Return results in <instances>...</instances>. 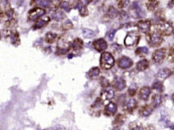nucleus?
Segmentation results:
<instances>
[{
  "label": "nucleus",
  "instance_id": "nucleus-34",
  "mask_svg": "<svg viewBox=\"0 0 174 130\" xmlns=\"http://www.w3.org/2000/svg\"><path fill=\"white\" fill-rule=\"evenodd\" d=\"M73 27L72 23L71 22L70 20H66L65 22H64V23L62 24V28L64 30H70Z\"/></svg>",
  "mask_w": 174,
  "mask_h": 130
},
{
  "label": "nucleus",
  "instance_id": "nucleus-18",
  "mask_svg": "<svg viewBox=\"0 0 174 130\" xmlns=\"http://www.w3.org/2000/svg\"><path fill=\"white\" fill-rule=\"evenodd\" d=\"M83 45H84V43L80 39H75L72 43H71V48L74 50V51H79L81 50L82 47H83Z\"/></svg>",
  "mask_w": 174,
  "mask_h": 130
},
{
  "label": "nucleus",
  "instance_id": "nucleus-2",
  "mask_svg": "<svg viewBox=\"0 0 174 130\" xmlns=\"http://www.w3.org/2000/svg\"><path fill=\"white\" fill-rule=\"evenodd\" d=\"M157 28L160 34H163L165 35H171L173 31V27H172V24L169 22H165V21L159 23L157 26Z\"/></svg>",
  "mask_w": 174,
  "mask_h": 130
},
{
  "label": "nucleus",
  "instance_id": "nucleus-16",
  "mask_svg": "<svg viewBox=\"0 0 174 130\" xmlns=\"http://www.w3.org/2000/svg\"><path fill=\"white\" fill-rule=\"evenodd\" d=\"M115 92L113 88H107L102 93V97L104 100H111L114 97Z\"/></svg>",
  "mask_w": 174,
  "mask_h": 130
},
{
  "label": "nucleus",
  "instance_id": "nucleus-35",
  "mask_svg": "<svg viewBox=\"0 0 174 130\" xmlns=\"http://www.w3.org/2000/svg\"><path fill=\"white\" fill-rule=\"evenodd\" d=\"M152 88L153 89H155V90L159 91V92H162L163 91V85L160 82H155L154 84H152Z\"/></svg>",
  "mask_w": 174,
  "mask_h": 130
},
{
  "label": "nucleus",
  "instance_id": "nucleus-12",
  "mask_svg": "<svg viewBox=\"0 0 174 130\" xmlns=\"http://www.w3.org/2000/svg\"><path fill=\"white\" fill-rule=\"evenodd\" d=\"M171 74H172V72L169 69H162L157 72V78L159 80L163 81V80L167 79L168 77H169Z\"/></svg>",
  "mask_w": 174,
  "mask_h": 130
},
{
  "label": "nucleus",
  "instance_id": "nucleus-14",
  "mask_svg": "<svg viewBox=\"0 0 174 130\" xmlns=\"http://www.w3.org/2000/svg\"><path fill=\"white\" fill-rule=\"evenodd\" d=\"M151 93V89L148 87H143L139 93V97L143 100H147Z\"/></svg>",
  "mask_w": 174,
  "mask_h": 130
},
{
  "label": "nucleus",
  "instance_id": "nucleus-9",
  "mask_svg": "<svg viewBox=\"0 0 174 130\" xmlns=\"http://www.w3.org/2000/svg\"><path fill=\"white\" fill-rule=\"evenodd\" d=\"M137 27L143 33H148L151 27L150 20H141L137 23Z\"/></svg>",
  "mask_w": 174,
  "mask_h": 130
},
{
  "label": "nucleus",
  "instance_id": "nucleus-39",
  "mask_svg": "<svg viewBox=\"0 0 174 130\" xmlns=\"http://www.w3.org/2000/svg\"><path fill=\"white\" fill-rule=\"evenodd\" d=\"M115 33H116V30H112L108 33V37L109 39V40H113V37H114Z\"/></svg>",
  "mask_w": 174,
  "mask_h": 130
},
{
  "label": "nucleus",
  "instance_id": "nucleus-25",
  "mask_svg": "<svg viewBox=\"0 0 174 130\" xmlns=\"http://www.w3.org/2000/svg\"><path fill=\"white\" fill-rule=\"evenodd\" d=\"M82 34H83V36H84V38H87V39H91V38H93L96 35L94 31L88 28L82 29Z\"/></svg>",
  "mask_w": 174,
  "mask_h": 130
},
{
  "label": "nucleus",
  "instance_id": "nucleus-20",
  "mask_svg": "<svg viewBox=\"0 0 174 130\" xmlns=\"http://www.w3.org/2000/svg\"><path fill=\"white\" fill-rule=\"evenodd\" d=\"M119 15V12L117 11V9L114 8L113 7H110L108 8V11H107V17L108 19H115V18H117Z\"/></svg>",
  "mask_w": 174,
  "mask_h": 130
},
{
  "label": "nucleus",
  "instance_id": "nucleus-44",
  "mask_svg": "<svg viewBox=\"0 0 174 130\" xmlns=\"http://www.w3.org/2000/svg\"><path fill=\"white\" fill-rule=\"evenodd\" d=\"M169 7H174V0H171V2H169Z\"/></svg>",
  "mask_w": 174,
  "mask_h": 130
},
{
  "label": "nucleus",
  "instance_id": "nucleus-38",
  "mask_svg": "<svg viewBox=\"0 0 174 130\" xmlns=\"http://www.w3.org/2000/svg\"><path fill=\"white\" fill-rule=\"evenodd\" d=\"M169 59L171 61H174V46L170 48L169 54Z\"/></svg>",
  "mask_w": 174,
  "mask_h": 130
},
{
  "label": "nucleus",
  "instance_id": "nucleus-6",
  "mask_svg": "<svg viewBox=\"0 0 174 130\" xmlns=\"http://www.w3.org/2000/svg\"><path fill=\"white\" fill-rule=\"evenodd\" d=\"M139 40H140V36L138 34H137L136 32H129V33L127 35V36L125 37L124 44L128 47L133 46V45L137 44Z\"/></svg>",
  "mask_w": 174,
  "mask_h": 130
},
{
  "label": "nucleus",
  "instance_id": "nucleus-30",
  "mask_svg": "<svg viewBox=\"0 0 174 130\" xmlns=\"http://www.w3.org/2000/svg\"><path fill=\"white\" fill-rule=\"evenodd\" d=\"M78 9H79V15L81 16H86L88 15V10L85 5L79 3V6H78Z\"/></svg>",
  "mask_w": 174,
  "mask_h": 130
},
{
  "label": "nucleus",
  "instance_id": "nucleus-10",
  "mask_svg": "<svg viewBox=\"0 0 174 130\" xmlns=\"http://www.w3.org/2000/svg\"><path fill=\"white\" fill-rule=\"evenodd\" d=\"M132 60L130 58L126 57V56H123L118 60V65L120 69H129L132 65Z\"/></svg>",
  "mask_w": 174,
  "mask_h": 130
},
{
  "label": "nucleus",
  "instance_id": "nucleus-8",
  "mask_svg": "<svg viewBox=\"0 0 174 130\" xmlns=\"http://www.w3.org/2000/svg\"><path fill=\"white\" fill-rule=\"evenodd\" d=\"M166 50L165 48H161L154 51V53L152 54V60L155 63H161L164 60L165 57Z\"/></svg>",
  "mask_w": 174,
  "mask_h": 130
},
{
  "label": "nucleus",
  "instance_id": "nucleus-5",
  "mask_svg": "<svg viewBox=\"0 0 174 130\" xmlns=\"http://www.w3.org/2000/svg\"><path fill=\"white\" fill-rule=\"evenodd\" d=\"M70 46H71V44H70V43L65 41L64 38H60L59 42H58L57 53L59 55H62V54L64 55L65 53L68 52Z\"/></svg>",
  "mask_w": 174,
  "mask_h": 130
},
{
  "label": "nucleus",
  "instance_id": "nucleus-27",
  "mask_svg": "<svg viewBox=\"0 0 174 130\" xmlns=\"http://www.w3.org/2000/svg\"><path fill=\"white\" fill-rule=\"evenodd\" d=\"M57 37V35L55 33H52V32H48L47 33L46 36H45V41L48 44H52V43L55 42V39Z\"/></svg>",
  "mask_w": 174,
  "mask_h": 130
},
{
  "label": "nucleus",
  "instance_id": "nucleus-42",
  "mask_svg": "<svg viewBox=\"0 0 174 130\" xmlns=\"http://www.w3.org/2000/svg\"><path fill=\"white\" fill-rule=\"evenodd\" d=\"M101 83H102V85H103L104 87H108V81L106 79H104V77L102 78Z\"/></svg>",
  "mask_w": 174,
  "mask_h": 130
},
{
  "label": "nucleus",
  "instance_id": "nucleus-7",
  "mask_svg": "<svg viewBox=\"0 0 174 130\" xmlns=\"http://www.w3.org/2000/svg\"><path fill=\"white\" fill-rule=\"evenodd\" d=\"M94 48L99 52L104 51V50L107 49L108 47V44L106 42L104 39H97V40H94V42L92 43Z\"/></svg>",
  "mask_w": 174,
  "mask_h": 130
},
{
  "label": "nucleus",
  "instance_id": "nucleus-32",
  "mask_svg": "<svg viewBox=\"0 0 174 130\" xmlns=\"http://www.w3.org/2000/svg\"><path fill=\"white\" fill-rule=\"evenodd\" d=\"M148 49L147 47H141L136 50V53L137 55H146V54H148Z\"/></svg>",
  "mask_w": 174,
  "mask_h": 130
},
{
  "label": "nucleus",
  "instance_id": "nucleus-22",
  "mask_svg": "<svg viewBox=\"0 0 174 130\" xmlns=\"http://www.w3.org/2000/svg\"><path fill=\"white\" fill-rule=\"evenodd\" d=\"M158 5L159 0H147V2H146L147 8L151 11H154L155 9L158 7Z\"/></svg>",
  "mask_w": 174,
  "mask_h": 130
},
{
  "label": "nucleus",
  "instance_id": "nucleus-23",
  "mask_svg": "<svg viewBox=\"0 0 174 130\" xmlns=\"http://www.w3.org/2000/svg\"><path fill=\"white\" fill-rule=\"evenodd\" d=\"M99 73H100V70H99V68H97V67H95V68H92V69H91L89 70L88 73V77L91 78V79H94V78L97 77L99 75Z\"/></svg>",
  "mask_w": 174,
  "mask_h": 130
},
{
  "label": "nucleus",
  "instance_id": "nucleus-45",
  "mask_svg": "<svg viewBox=\"0 0 174 130\" xmlns=\"http://www.w3.org/2000/svg\"><path fill=\"white\" fill-rule=\"evenodd\" d=\"M84 1H85V2H86V3H90V2H92V0H84Z\"/></svg>",
  "mask_w": 174,
  "mask_h": 130
},
{
  "label": "nucleus",
  "instance_id": "nucleus-40",
  "mask_svg": "<svg viewBox=\"0 0 174 130\" xmlns=\"http://www.w3.org/2000/svg\"><path fill=\"white\" fill-rule=\"evenodd\" d=\"M6 15H7V17L9 18V19H12V17H13L14 11L12 10V9H10V10H8V11L6 12Z\"/></svg>",
  "mask_w": 174,
  "mask_h": 130
},
{
  "label": "nucleus",
  "instance_id": "nucleus-24",
  "mask_svg": "<svg viewBox=\"0 0 174 130\" xmlns=\"http://www.w3.org/2000/svg\"><path fill=\"white\" fill-rule=\"evenodd\" d=\"M137 105V100L133 98H131L130 100H128V101L126 103V106L125 108L128 111H132L134 109Z\"/></svg>",
  "mask_w": 174,
  "mask_h": 130
},
{
  "label": "nucleus",
  "instance_id": "nucleus-21",
  "mask_svg": "<svg viewBox=\"0 0 174 130\" xmlns=\"http://www.w3.org/2000/svg\"><path fill=\"white\" fill-rule=\"evenodd\" d=\"M65 17H66V16H65V14L62 11H60V10H58V11H56L55 12H54V13L52 14V16H51L52 19L55 20V21H61V20L64 19Z\"/></svg>",
  "mask_w": 174,
  "mask_h": 130
},
{
  "label": "nucleus",
  "instance_id": "nucleus-28",
  "mask_svg": "<svg viewBox=\"0 0 174 130\" xmlns=\"http://www.w3.org/2000/svg\"><path fill=\"white\" fill-rule=\"evenodd\" d=\"M35 2L41 7H48L51 4V0H35Z\"/></svg>",
  "mask_w": 174,
  "mask_h": 130
},
{
  "label": "nucleus",
  "instance_id": "nucleus-13",
  "mask_svg": "<svg viewBox=\"0 0 174 130\" xmlns=\"http://www.w3.org/2000/svg\"><path fill=\"white\" fill-rule=\"evenodd\" d=\"M105 115L107 116H113L117 111V105L113 102H110L108 105L105 107Z\"/></svg>",
  "mask_w": 174,
  "mask_h": 130
},
{
  "label": "nucleus",
  "instance_id": "nucleus-11",
  "mask_svg": "<svg viewBox=\"0 0 174 130\" xmlns=\"http://www.w3.org/2000/svg\"><path fill=\"white\" fill-rule=\"evenodd\" d=\"M130 11L131 13H132V16L135 18H140L144 16L143 15H141V14H144V11L141 10L138 2H134L132 4V6L130 8Z\"/></svg>",
  "mask_w": 174,
  "mask_h": 130
},
{
  "label": "nucleus",
  "instance_id": "nucleus-4",
  "mask_svg": "<svg viewBox=\"0 0 174 130\" xmlns=\"http://www.w3.org/2000/svg\"><path fill=\"white\" fill-rule=\"evenodd\" d=\"M45 14V10L41 7H35L28 12V19L30 21H35Z\"/></svg>",
  "mask_w": 174,
  "mask_h": 130
},
{
  "label": "nucleus",
  "instance_id": "nucleus-37",
  "mask_svg": "<svg viewBox=\"0 0 174 130\" xmlns=\"http://www.w3.org/2000/svg\"><path fill=\"white\" fill-rule=\"evenodd\" d=\"M128 3H129V0H118V6L120 8L128 6Z\"/></svg>",
  "mask_w": 174,
  "mask_h": 130
},
{
  "label": "nucleus",
  "instance_id": "nucleus-1",
  "mask_svg": "<svg viewBox=\"0 0 174 130\" xmlns=\"http://www.w3.org/2000/svg\"><path fill=\"white\" fill-rule=\"evenodd\" d=\"M100 65L104 69H110L115 64L113 55L110 52H103L100 56Z\"/></svg>",
  "mask_w": 174,
  "mask_h": 130
},
{
  "label": "nucleus",
  "instance_id": "nucleus-15",
  "mask_svg": "<svg viewBox=\"0 0 174 130\" xmlns=\"http://www.w3.org/2000/svg\"><path fill=\"white\" fill-rule=\"evenodd\" d=\"M115 88L118 91L123 90L126 87V82L123 78H117L114 82Z\"/></svg>",
  "mask_w": 174,
  "mask_h": 130
},
{
  "label": "nucleus",
  "instance_id": "nucleus-3",
  "mask_svg": "<svg viewBox=\"0 0 174 130\" xmlns=\"http://www.w3.org/2000/svg\"><path fill=\"white\" fill-rule=\"evenodd\" d=\"M147 41L151 47L160 46L163 41V38L160 33H152L147 35Z\"/></svg>",
  "mask_w": 174,
  "mask_h": 130
},
{
  "label": "nucleus",
  "instance_id": "nucleus-43",
  "mask_svg": "<svg viewBox=\"0 0 174 130\" xmlns=\"http://www.w3.org/2000/svg\"><path fill=\"white\" fill-rule=\"evenodd\" d=\"M120 16L123 17L122 19H123L124 20L127 19H128V15H127V13H126V12H124V11H122L121 14H120Z\"/></svg>",
  "mask_w": 174,
  "mask_h": 130
},
{
  "label": "nucleus",
  "instance_id": "nucleus-41",
  "mask_svg": "<svg viewBox=\"0 0 174 130\" xmlns=\"http://www.w3.org/2000/svg\"><path fill=\"white\" fill-rule=\"evenodd\" d=\"M128 93H129V95H130L131 97H133V96L135 95V93H136V88L131 87V88L128 89Z\"/></svg>",
  "mask_w": 174,
  "mask_h": 130
},
{
  "label": "nucleus",
  "instance_id": "nucleus-29",
  "mask_svg": "<svg viewBox=\"0 0 174 130\" xmlns=\"http://www.w3.org/2000/svg\"><path fill=\"white\" fill-rule=\"evenodd\" d=\"M10 39H11V42L12 44L17 45L19 44V34L18 32H14L10 35Z\"/></svg>",
  "mask_w": 174,
  "mask_h": 130
},
{
  "label": "nucleus",
  "instance_id": "nucleus-26",
  "mask_svg": "<svg viewBox=\"0 0 174 130\" xmlns=\"http://www.w3.org/2000/svg\"><path fill=\"white\" fill-rule=\"evenodd\" d=\"M152 108H151L150 106H144V107L141 109V112H140L141 116L144 117L150 116V115L152 114Z\"/></svg>",
  "mask_w": 174,
  "mask_h": 130
},
{
  "label": "nucleus",
  "instance_id": "nucleus-19",
  "mask_svg": "<svg viewBox=\"0 0 174 130\" xmlns=\"http://www.w3.org/2000/svg\"><path fill=\"white\" fill-rule=\"evenodd\" d=\"M148 68V61L147 60H141L137 64V69L139 72H143Z\"/></svg>",
  "mask_w": 174,
  "mask_h": 130
},
{
  "label": "nucleus",
  "instance_id": "nucleus-17",
  "mask_svg": "<svg viewBox=\"0 0 174 130\" xmlns=\"http://www.w3.org/2000/svg\"><path fill=\"white\" fill-rule=\"evenodd\" d=\"M49 21H50V18H49L48 16H44V17L43 18H40V19H39V20H38L37 22H36V23L35 24L34 28L35 29L41 28V27H43L44 25L47 24Z\"/></svg>",
  "mask_w": 174,
  "mask_h": 130
},
{
  "label": "nucleus",
  "instance_id": "nucleus-31",
  "mask_svg": "<svg viewBox=\"0 0 174 130\" xmlns=\"http://www.w3.org/2000/svg\"><path fill=\"white\" fill-rule=\"evenodd\" d=\"M161 104V97L160 95H156L152 99V105L154 108H157Z\"/></svg>",
  "mask_w": 174,
  "mask_h": 130
},
{
  "label": "nucleus",
  "instance_id": "nucleus-33",
  "mask_svg": "<svg viewBox=\"0 0 174 130\" xmlns=\"http://www.w3.org/2000/svg\"><path fill=\"white\" fill-rule=\"evenodd\" d=\"M129 127H130L131 130H144L142 125L137 123V122H132V123H131Z\"/></svg>",
  "mask_w": 174,
  "mask_h": 130
},
{
  "label": "nucleus",
  "instance_id": "nucleus-36",
  "mask_svg": "<svg viewBox=\"0 0 174 130\" xmlns=\"http://www.w3.org/2000/svg\"><path fill=\"white\" fill-rule=\"evenodd\" d=\"M60 7L62 10H64V11H66L67 12L70 11V10H71V7H70V6H69L68 2H65V1H64V2H62L61 3H60Z\"/></svg>",
  "mask_w": 174,
  "mask_h": 130
}]
</instances>
